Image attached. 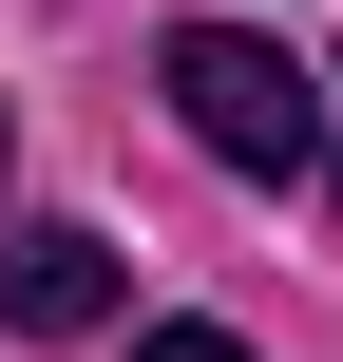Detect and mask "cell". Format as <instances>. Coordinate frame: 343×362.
Wrapping results in <instances>:
<instances>
[{
	"mask_svg": "<svg viewBox=\"0 0 343 362\" xmlns=\"http://www.w3.org/2000/svg\"><path fill=\"white\" fill-rule=\"evenodd\" d=\"M153 76H172V115H191V153L267 172V191H306V172H325V76H286V38H229V19H191Z\"/></svg>",
	"mask_w": 343,
	"mask_h": 362,
	"instance_id": "1",
	"label": "cell"
},
{
	"mask_svg": "<svg viewBox=\"0 0 343 362\" xmlns=\"http://www.w3.org/2000/svg\"><path fill=\"white\" fill-rule=\"evenodd\" d=\"M0 325H19V344L115 325V248H95V229H0Z\"/></svg>",
	"mask_w": 343,
	"mask_h": 362,
	"instance_id": "2",
	"label": "cell"
},
{
	"mask_svg": "<svg viewBox=\"0 0 343 362\" xmlns=\"http://www.w3.org/2000/svg\"><path fill=\"white\" fill-rule=\"evenodd\" d=\"M134 362H248V344H229V325H153Z\"/></svg>",
	"mask_w": 343,
	"mask_h": 362,
	"instance_id": "3",
	"label": "cell"
},
{
	"mask_svg": "<svg viewBox=\"0 0 343 362\" xmlns=\"http://www.w3.org/2000/svg\"><path fill=\"white\" fill-rule=\"evenodd\" d=\"M0 153H19V134H0Z\"/></svg>",
	"mask_w": 343,
	"mask_h": 362,
	"instance_id": "4",
	"label": "cell"
}]
</instances>
